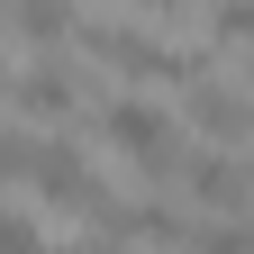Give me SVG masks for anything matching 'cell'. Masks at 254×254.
Here are the masks:
<instances>
[{
  "instance_id": "obj_1",
  "label": "cell",
  "mask_w": 254,
  "mask_h": 254,
  "mask_svg": "<svg viewBox=\"0 0 254 254\" xmlns=\"http://www.w3.org/2000/svg\"><path fill=\"white\" fill-rule=\"evenodd\" d=\"M100 136H109L118 164L136 182H154V190H164L173 164H182V118L164 100H145V91H109V100H100Z\"/></svg>"
},
{
  "instance_id": "obj_2",
  "label": "cell",
  "mask_w": 254,
  "mask_h": 254,
  "mask_svg": "<svg viewBox=\"0 0 254 254\" xmlns=\"http://www.w3.org/2000/svg\"><path fill=\"white\" fill-rule=\"evenodd\" d=\"M73 37H82L91 64H109L118 82H190V73H200L182 46H164V37L136 27V18H91V27H73Z\"/></svg>"
},
{
  "instance_id": "obj_3",
  "label": "cell",
  "mask_w": 254,
  "mask_h": 254,
  "mask_svg": "<svg viewBox=\"0 0 254 254\" xmlns=\"http://www.w3.org/2000/svg\"><path fill=\"white\" fill-rule=\"evenodd\" d=\"M182 209H200V218H245V164L236 154H218V145H182Z\"/></svg>"
},
{
  "instance_id": "obj_4",
  "label": "cell",
  "mask_w": 254,
  "mask_h": 254,
  "mask_svg": "<svg viewBox=\"0 0 254 254\" xmlns=\"http://www.w3.org/2000/svg\"><path fill=\"white\" fill-rule=\"evenodd\" d=\"M27 182H37V200H55V209H91L100 200L82 136H27Z\"/></svg>"
},
{
  "instance_id": "obj_5",
  "label": "cell",
  "mask_w": 254,
  "mask_h": 254,
  "mask_svg": "<svg viewBox=\"0 0 254 254\" xmlns=\"http://www.w3.org/2000/svg\"><path fill=\"white\" fill-rule=\"evenodd\" d=\"M0 91L18 100V118H27V127H64V118L82 109V73H73L64 55H37V64H18V73L0 82Z\"/></svg>"
},
{
  "instance_id": "obj_6",
  "label": "cell",
  "mask_w": 254,
  "mask_h": 254,
  "mask_svg": "<svg viewBox=\"0 0 254 254\" xmlns=\"http://www.w3.org/2000/svg\"><path fill=\"white\" fill-rule=\"evenodd\" d=\"M182 127L209 136L218 154H236V145H245V91H236L227 73H190V82H182Z\"/></svg>"
},
{
  "instance_id": "obj_7",
  "label": "cell",
  "mask_w": 254,
  "mask_h": 254,
  "mask_svg": "<svg viewBox=\"0 0 254 254\" xmlns=\"http://www.w3.org/2000/svg\"><path fill=\"white\" fill-rule=\"evenodd\" d=\"M73 27H82L73 0H0V37H18V46H37V55H55Z\"/></svg>"
},
{
  "instance_id": "obj_8",
  "label": "cell",
  "mask_w": 254,
  "mask_h": 254,
  "mask_svg": "<svg viewBox=\"0 0 254 254\" xmlns=\"http://www.w3.org/2000/svg\"><path fill=\"white\" fill-rule=\"evenodd\" d=\"M245 37H254V0H209V55L227 64Z\"/></svg>"
},
{
  "instance_id": "obj_9",
  "label": "cell",
  "mask_w": 254,
  "mask_h": 254,
  "mask_svg": "<svg viewBox=\"0 0 254 254\" xmlns=\"http://www.w3.org/2000/svg\"><path fill=\"white\" fill-rule=\"evenodd\" d=\"M182 254H245V218H190Z\"/></svg>"
},
{
  "instance_id": "obj_10",
  "label": "cell",
  "mask_w": 254,
  "mask_h": 254,
  "mask_svg": "<svg viewBox=\"0 0 254 254\" xmlns=\"http://www.w3.org/2000/svg\"><path fill=\"white\" fill-rule=\"evenodd\" d=\"M0 254H46V227H37V209H0Z\"/></svg>"
},
{
  "instance_id": "obj_11",
  "label": "cell",
  "mask_w": 254,
  "mask_h": 254,
  "mask_svg": "<svg viewBox=\"0 0 254 254\" xmlns=\"http://www.w3.org/2000/svg\"><path fill=\"white\" fill-rule=\"evenodd\" d=\"M18 182H27V136L0 127V190H18Z\"/></svg>"
},
{
  "instance_id": "obj_12",
  "label": "cell",
  "mask_w": 254,
  "mask_h": 254,
  "mask_svg": "<svg viewBox=\"0 0 254 254\" xmlns=\"http://www.w3.org/2000/svg\"><path fill=\"white\" fill-rule=\"evenodd\" d=\"M136 9H145V18H190L200 0H136Z\"/></svg>"
},
{
  "instance_id": "obj_13",
  "label": "cell",
  "mask_w": 254,
  "mask_h": 254,
  "mask_svg": "<svg viewBox=\"0 0 254 254\" xmlns=\"http://www.w3.org/2000/svg\"><path fill=\"white\" fill-rule=\"evenodd\" d=\"M46 254H64V245H46Z\"/></svg>"
}]
</instances>
